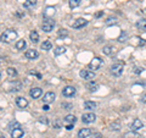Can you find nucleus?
Returning a JSON list of instances; mask_svg holds the SVG:
<instances>
[{"mask_svg":"<svg viewBox=\"0 0 146 138\" xmlns=\"http://www.w3.org/2000/svg\"><path fill=\"white\" fill-rule=\"evenodd\" d=\"M101 66H102V60L99 56L93 58V60L89 62V68H90V70H93V71L94 70H99Z\"/></svg>","mask_w":146,"mask_h":138,"instance_id":"obj_4","label":"nucleus"},{"mask_svg":"<svg viewBox=\"0 0 146 138\" xmlns=\"http://www.w3.org/2000/svg\"><path fill=\"white\" fill-rule=\"evenodd\" d=\"M77 121V117L74 116V115H71V114H68L65 116V122H66V125H74Z\"/></svg>","mask_w":146,"mask_h":138,"instance_id":"obj_17","label":"nucleus"},{"mask_svg":"<svg viewBox=\"0 0 146 138\" xmlns=\"http://www.w3.org/2000/svg\"><path fill=\"white\" fill-rule=\"evenodd\" d=\"M0 138H6L5 136H4V135H1V137H0Z\"/></svg>","mask_w":146,"mask_h":138,"instance_id":"obj_43","label":"nucleus"},{"mask_svg":"<svg viewBox=\"0 0 146 138\" xmlns=\"http://www.w3.org/2000/svg\"><path fill=\"white\" fill-rule=\"evenodd\" d=\"M16 128H21V125H20V122H18V121H11L7 125V130L10 131V132L12 130H16Z\"/></svg>","mask_w":146,"mask_h":138,"instance_id":"obj_24","label":"nucleus"},{"mask_svg":"<svg viewBox=\"0 0 146 138\" xmlns=\"http://www.w3.org/2000/svg\"><path fill=\"white\" fill-rule=\"evenodd\" d=\"M66 53V48L65 47H57L56 49L54 50V54L56 55V56H58V55H62Z\"/></svg>","mask_w":146,"mask_h":138,"instance_id":"obj_29","label":"nucleus"},{"mask_svg":"<svg viewBox=\"0 0 146 138\" xmlns=\"http://www.w3.org/2000/svg\"><path fill=\"white\" fill-rule=\"evenodd\" d=\"M61 126H62L61 120H56L54 122V128H61Z\"/></svg>","mask_w":146,"mask_h":138,"instance_id":"obj_33","label":"nucleus"},{"mask_svg":"<svg viewBox=\"0 0 146 138\" xmlns=\"http://www.w3.org/2000/svg\"><path fill=\"white\" fill-rule=\"evenodd\" d=\"M119 128H121V125L118 122H112L110 125V130L111 131H119Z\"/></svg>","mask_w":146,"mask_h":138,"instance_id":"obj_31","label":"nucleus"},{"mask_svg":"<svg viewBox=\"0 0 146 138\" xmlns=\"http://www.w3.org/2000/svg\"><path fill=\"white\" fill-rule=\"evenodd\" d=\"M136 73H140V72H143V67L141 68H136V71H135Z\"/></svg>","mask_w":146,"mask_h":138,"instance_id":"obj_41","label":"nucleus"},{"mask_svg":"<svg viewBox=\"0 0 146 138\" xmlns=\"http://www.w3.org/2000/svg\"><path fill=\"white\" fill-rule=\"evenodd\" d=\"M10 89L11 92H18V90H21L22 89V83L21 82H11V84H10Z\"/></svg>","mask_w":146,"mask_h":138,"instance_id":"obj_19","label":"nucleus"},{"mask_svg":"<svg viewBox=\"0 0 146 138\" xmlns=\"http://www.w3.org/2000/svg\"><path fill=\"white\" fill-rule=\"evenodd\" d=\"M101 15H102V12H98V13H96V15H95V16H96V17H100Z\"/></svg>","mask_w":146,"mask_h":138,"instance_id":"obj_42","label":"nucleus"},{"mask_svg":"<svg viewBox=\"0 0 146 138\" xmlns=\"http://www.w3.org/2000/svg\"><path fill=\"white\" fill-rule=\"evenodd\" d=\"M62 107H63V108H67V109H71L72 105H71V104H62Z\"/></svg>","mask_w":146,"mask_h":138,"instance_id":"obj_39","label":"nucleus"},{"mask_svg":"<svg viewBox=\"0 0 146 138\" xmlns=\"http://www.w3.org/2000/svg\"><path fill=\"white\" fill-rule=\"evenodd\" d=\"M136 28L140 31H146V20L145 18H141V20L136 21Z\"/></svg>","mask_w":146,"mask_h":138,"instance_id":"obj_22","label":"nucleus"},{"mask_svg":"<svg viewBox=\"0 0 146 138\" xmlns=\"http://www.w3.org/2000/svg\"><path fill=\"white\" fill-rule=\"evenodd\" d=\"M55 7L54 6H48L46 9H45V11H44V17H49V18H51V16H54V13H55Z\"/></svg>","mask_w":146,"mask_h":138,"instance_id":"obj_20","label":"nucleus"},{"mask_svg":"<svg viewBox=\"0 0 146 138\" xmlns=\"http://www.w3.org/2000/svg\"><path fill=\"white\" fill-rule=\"evenodd\" d=\"M123 71H124V64L123 62H116V64H113V65L111 66V73L115 77L122 76Z\"/></svg>","mask_w":146,"mask_h":138,"instance_id":"obj_2","label":"nucleus"},{"mask_svg":"<svg viewBox=\"0 0 146 138\" xmlns=\"http://www.w3.org/2000/svg\"><path fill=\"white\" fill-rule=\"evenodd\" d=\"M29 39L32 40L33 43H38L39 42V34L36 31H32L29 33Z\"/></svg>","mask_w":146,"mask_h":138,"instance_id":"obj_23","label":"nucleus"},{"mask_svg":"<svg viewBox=\"0 0 146 138\" xmlns=\"http://www.w3.org/2000/svg\"><path fill=\"white\" fill-rule=\"evenodd\" d=\"M35 5H36V0H26L23 4V7L25 9H33Z\"/></svg>","mask_w":146,"mask_h":138,"instance_id":"obj_25","label":"nucleus"},{"mask_svg":"<svg viewBox=\"0 0 146 138\" xmlns=\"http://www.w3.org/2000/svg\"><path fill=\"white\" fill-rule=\"evenodd\" d=\"M15 47H16L17 50H25L26 47H27V43H26L25 39H20V40H17V42H16Z\"/></svg>","mask_w":146,"mask_h":138,"instance_id":"obj_21","label":"nucleus"},{"mask_svg":"<svg viewBox=\"0 0 146 138\" xmlns=\"http://www.w3.org/2000/svg\"><path fill=\"white\" fill-rule=\"evenodd\" d=\"M82 0H68V5H70L71 9H76L77 6L80 5Z\"/></svg>","mask_w":146,"mask_h":138,"instance_id":"obj_28","label":"nucleus"},{"mask_svg":"<svg viewBox=\"0 0 146 138\" xmlns=\"http://www.w3.org/2000/svg\"><path fill=\"white\" fill-rule=\"evenodd\" d=\"M16 105L20 109H25L28 107V100H27L25 96H17L16 98Z\"/></svg>","mask_w":146,"mask_h":138,"instance_id":"obj_9","label":"nucleus"},{"mask_svg":"<svg viewBox=\"0 0 146 138\" xmlns=\"http://www.w3.org/2000/svg\"><path fill=\"white\" fill-rule=\"evenodd\" d=\"M40 48H42L43 50H50L52 48V44H51V42H50V40H44V42L42 43V45H40Z\"/></svg>","mask_w":146,"mask_h":138,"instance_id":"obj_27","label":"nucleus"},{"mask_svg":"<svg viewBox=\"0 0 146 138\" xmlns=\"http://www.w3.org/2000/svg\"><path fill=\"white\" fill-rule=\"evenodd\" d=\"M86 88H88L89 92H96L99 89V84L96 83V82H94V81H90L86 83Z\"/></svg>","mask_w":146,"mask_h":138,"instance_id":"obj_18","label":"nucleus"},{"mask_svg":"<svg viewBox=\"0 0 146 138\" xmlns=\"http://www.w3.org/2000/svg\"><path fill=\"white\" fill-rule=\"evenodd\" d=\"M113 52V48L111 47V45H105V47L102 48V53L105 55H111Z\"/></svg>","mask_w":146,"mask_h":138,"instance_id":"obj_30","label":"nucleus"},{"mask_svg":"<svg viewBox=\"0 0 146 138\" xmlns=\"http://www.w3.org/2000/svg\"><path fill=\"white\" fill-rule=\"evenodd\" d=\"M91 135H93L91 128H80L78 131V138H88Z\"/></svg>","mask_w":146,"mask_h":138,"instance_id":"obj_13","label":"nucleus"},{"mask_svg":"<svg viewBox=\"0 0 146 138\" xmlns=\"http://www.w3.org/2000/svg\"><path fill=\"white\" fill-rule=\"evenodd\" d=\"M141 102H143V103H146V93L143 94V96H141Z\"/></svg>","mask_w":146,"mask_h":138,"instance_id":"obj_38","label":"nucleus"},{"mask_svg":"<svg viewBox=\"0 0 146 138\" xmlns=\"http://www.w3.org/2000/svg\"><path fill=\"white\" fill-rule=\"evenodd\" d=\"M10 135H11V138H22L25 135V132H23V130H21V128H16V130H12L10 132Z\"/></svg>","mask_w":146,"mask_h":138,"instance_id":"obj_15","label":"nucleus"},{"mask_svg":"<svg viewBox=\"0 0 146 138\" xmlns=\"http://www.w3.org/2000/svg\"><path fill=\"white\" fill-rule=\"evenodd\" d=\"M42 94H43V89L40 88V87H35V88H32V89L29 90V95H31L33 99H38Z\"/></svg>","mask_w":146,"mask_h":138,"instance_id":"obj_11","label":"nucleus"},{"mask_svg":"<svg viewBox=\"0 0 146 138\" xmlns=\"http://www.w3.org/2000/svg\"><path fill=\"white\" fill-rule=\"evenodd\" d=\"M91 138H104V137H102L101 133L96 132V133H93V135H91Z\"/></svg>","mask_w":146,"mask_h":138,"instance_id":"obj_34","label":"nucleus"},{"mask_svg":"<svg viewBox=\"0 0 146 138\" xmlns=\"http://www.w3.org/2000/svg\"><path fill=\"white\" fill-rule=\"evenodd\" d=\"M55 27V21L52 18H49V17H44V22H43V26L42 28L44 32H46V33H50Z\"/></svg>","mask_w":146,"mask_h":138,"instance_id":"obj_3","label":"nucleus"},{"mask_svg":"<svg viewBox=\"0 0 146 138\" xmlns=\"http://www.w3.org/2000/svg\"><path fill=\"white\" fill-rule=\"evenodd\" d=\"M74 94H76V88L72 86H67L62 90V95L66 96V98H71V96H73Z\"/></svg>","mask_w":146,"mask_h":138,"instance_id":"obj_7","label":"nucleus"},{"mask_svg":"<svg viewBox=\"0 0 146 138\" xmlns=\"http://www.w3.org/2000/svg\"><path fill=\"white\" fill-rule=\"evenodd\" d=\"M17 38V32L15 29H6L1 34V42L3 43H11Z\"/></svg>","mask_w":146,"mask_h":138,"instance_id":"obj_1","label":"nucleus"},{"mask_svg":"<svg viewBox=\"0 0 146 138\" xmlns=\"http://www.w3.org/2000/svg\"><path fill=\"white\" fill-rule=\"evenodd\" d=\"M6 72H7V75L11 76V77L17 76V71H16V68H13V67H9L6 70Z\"/></svg>","mask_w":146,"mask_h":138,"instance_id":"obj_32","label":"nucleus"},{"mask_svg":"<svg viewBox=\"0 0 146 138\" xmlns=\"http://www.w3.org/2000/svg\"><path fill=\"white\" fill-rule=\"evenodd\" d=\"M123 138H144V137L135 131H129V132H125L124 135H123Z\"/></svg>","mask_w":146,"mask_h":138,"instance_id":"obj_16","label":"nucleus"},{"mask_svg":"<svg viewBox=\"0 0 146 138\" xmlns=\"http://www.w3.org/2000/svg\"><path fill=\"white\" fill-rule=\"evenodd\" d=\"M25 56L27 59H29V60H34V59H36L39 56V53L36 52L35 49H28L27 52L25 53Z\"/></svg>","mask_w":146,"mask_h":138,"instance_id":"obj_12","label":"nucleus"},{"mask_svg":"<svg viewBox=\"0 0 146 138\" xmlns=\"http://www.w3.org/2000/svg\"><path fill=\"white\" fill-rule=\"evenodd\" d=\"M143 127H144V123L141 122V120H139V119H134V121L131 122V130L133 131H138Z\"/></svg>","mask_w":146,"mask_h":138,"instance_id":"obj_14","label":"nucleus"},{"mask_svg":"<svg viewBox=\"0 0 146 138\" xmlns=\"http://www.w3.org/2000/svg\"><path fill=\"white\" fill-rule=\"evenodd\" d=\"M58 36H60V37L67 36V31H66V29H60V32H58Z\"/></svg>","mask_w":146,"mask_h":138,"instance_id":"obj_35","label":"nucleus"},{"mask_svg":"<svg viewBox=\"0 0 146 138\" xmlns=\"http://www.w3.org/2000/svg\"><path fill=\"white\" fill-rule=\"evenodd\" d=\"M46 119H48V117H40V120H39V121H40V122H44V123H48V120H46Z\"/></svg>","mask_w":146,"mask_h":138,"instance_id":"obj_36","label":"nucleus"},{"mask_svg":"<svg viewBox=\"0 0 146 138\" xmlns=\"http://www.w3.org/2000/svg\"><path fill=\"white\" fill-rule=\"evenodd\" d=\"M79 76L83 78V80L90 81V80H93V78L95 77V72L91 71V70H82L79 72Z\"/></svg>","mask_w":146,"mask_h":138,"instance_id":"obj_6","label":"nucleus"},{"mask_svg":"<svg viewBox=\"0 0 146 138\" xmlns=\"http://www.w3.org/2000/svg\"><path fill=\"white\" fill-rule=\"evenodd\" d=\"M84 108L88 109V110H94L96 108V103L91 102V100H86V102H84Z\"/></svg>","mask_w":146,"mask_h":138,"instance_id":"obj_26","label":"nucleus"},{"mask_svg":"<svg viewBox=\"0 0 146 138\" xmlns=\"http://www.w3.org/2000/svg\"><path fill=\"white\" fill-rule=\"evenodd\" d=\"M72 128H73V125H66V130L70 131V130H72Z\"/></svg>","mask_w":146,"mask_h":138,"instance_id":"obj_40","label":"nucleus"},{"mask_svg":"<svg viewBox=\"0 0 146 138\" xmlns=\"http://www.w3.org/2000/svg\"><path fill=\"white\" fill-rule=\"evenodd\" d=\"M55 98H56V94H55L54 92H48V93H45L43 96V102H44V104H50L54 102Z\"/></svg>","mask_w":146,"mask_h":138,"instance_id":"obj_8","label":"nucleus"},{"mask_svg":"<svg viewBox=\"0 0 146 138\" xmlns=\"http://www.w3.org/2000/svg\"><path fill=\"white\" fill-rule=\"evenodd\" d=\"M88 25V21L85 20V18H78V20H76L74 22L72 23V27L73 28H83L84 26H86Z\"/></svg>","mask_w":146,"mask_h":138,"instance_id":"obj_10","label":"nucleus"},{"mask_svg":"<svg viewBox=\"0 0 146 138\" xmlns=\"http://www.w3.org/2000/svg\"><path fill=\"white\" fill-rule=\"evenodd\" d=\"M95 120H96V115L94 113H85L82 115V121L84 123H93Z\"/></svg>","mask_w":146,"mask_h":138,"instance_id":"obj_5","label":"nucleus"},{"mask_svg":"<svg viewBox=\"0 0 146 138\" xmlns=\"http://www.w3.org/2000/svg\"><path fill=\"white\" fill-rule=\"evenodd\" d=\"M43 110H45V111H48V110H50V108H49V104H45L44 107H43Z\"/></svg>","mask_w":146,"mask_h":138,"instance_id":"obj_37","label":"nucleus"}]
</instances>
